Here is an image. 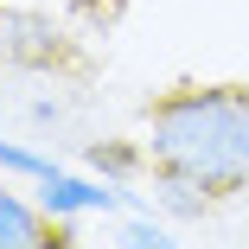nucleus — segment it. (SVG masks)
<instances>
[{"label":"nucleus","instance_id":"39448f33","mask_svg":"<svg viewBox=\"0 0 249 249\" xmlns=\"http://www.w3.org/2000/svg\"><path fill=\"white\" fill-rule=\"evenodd\" d=\"M122 243H128V249H173L154 224H128V230H122Z\"/></svg>","mask_w":249,"mask_h":249},{"label":"nucleus","instance_id":"20e7f679","mask_svg":"<svg viewBox=\"0 0 249 249\" xmlns=\"http://www.w3.org/2000/svg\"><path fill=\"white\" fill-rule=\"evenodd\" d=\"M0 166H13V173H32V179H52V173H58L52 160H38V154H26V147H0Z\"/></svg>","mask_w":249,"mask_h":249},{"label":"nucleus","instance_id":"f03ea898","mask_svg":"<svg viewBox=\"0 0 249 249\" xmlns=\"http://www.w3.org/2000/svg\"><path fill=\"white\" fill-rule=\"evenodd\" d=\"M45 185V211H109L115 205V192L109 185H89V179H71V173H52V179H38Z\"/></svg>","mask_w":249,"mask_h":249},{"label":"nucleus","instance_id":"7ed1b4c3","mask_svg":"<svg viewBox=\"0 0 249 249\" xmlns=\"http://www.w3.org/2000/svg\"><path fill=\"white\" fill-rule=\"evenodd\" d=\"M0 249H52V236H45V224L19 205L13 192H0Z\"/></svg>","mask_w":249,"mask_h":249},{"label":"nucleus","instance_id":"f257e3e1","mask_svg":"<svg viewBox=\"0 0 249 249\" xmlns=\"http://www.w3.org/2000/svg\"><path fill=\"white\" fill-rule=\"evenodd\" d=\"M154 160L166 179L198 192L249 185V96L236 89H192L154 115Z\"/></svg>","mask_w":249,"mask_h":249}]
</instances>
